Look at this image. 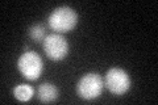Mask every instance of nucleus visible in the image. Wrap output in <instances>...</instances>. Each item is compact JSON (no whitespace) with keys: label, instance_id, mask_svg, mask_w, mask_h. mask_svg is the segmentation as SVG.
<instances>
[{"label":"nucleus","instance_id":"7","mask_svg":"<svg viewBox=\"0 0 158 105\" xmlns=\"http://www.w3.org/2000/svg\"><path fill=\"white\" fill-rule=\"evenodd\" d=\"M34 95V89L33 87L28 86V84H19L13 88V96L16 100L21 103H27L29 101Z\"/></svg>","mask_w":158,"mask_h":105},{"label":"nucleus","instance_id":"1","mask_svg":"<svg viewBox=\"0 0 158 105\" xmlns=\"http://www.w3.org/2000/svg\"><path fill=\"white\" fill-rule=\"evenodd\" d=\"M48 24L52 30L59 33L71 32L78 24V14L70 7H58L50 13Z\"/></svg>","mask_w":158,"mask_h":105},{"label":"nucleus","instance_id":"5","mask_svg":"<svg viewBox=\"0 0 158 105\" xmlns=\"http://www.w3.org/2000/svg\"><path fill=\"white\" fill-rule=\"evenodd\" d=\"M44 51L52 61H62L69 54V43L65 37L58 33L48 34L42 42Z\"/></svg>","mask_w":158,"mask_h":105},{"label":"nucleus","instance_id":"2","mask_svg":"<svg viewBox=\"0 0 158 105\" xmlns=\"http://www.w3.org/2000/svg\"><path fill=\"white\" fill-rule=\"evenodd\" d=\"M104 82L96 72H88L79 79L77 84V93L85 100H95L102 95Z\"/></svg>","mask_w":158,"mask_h":105},{"label":"nucleus","instance_id":"4","mask_svg":"<svg viewBox=\"0 0 158 105\" xmlns=\"http://www.w3.org/2000/svg\"><path fill=\"white\" fill-rule=\"evenodd\" d=\"M17 68L20 74L28 80H37L42 74L44 63L36 51H27L19 58Z\"/></svg>","mask_w":158,"mask_h":105},{"label":"nucleus","instance_id":"3","mask_svg":"<svg viewBox=\"0 0 158 105\" xmlns=\"http://www.w3.org/2000/svg\"><path fill=\"white\" fill-rule=\"evenodd\" d=\"M104 86L112 95L115 96H123L132 87V82L129 75L123 68L113 67L108 70L104 78Z\"/></svg>","mask_w":158,"mask_h":105},{"label":"nucleus","instance_id":"6","mask_svg":"<svg viewBox=\"0 0 158 105\" xmlns=\"http://www.w3.org/2000/svg\"><path fill=\"white\" fill-rule=\"evenodd\" d=\"M37 96L41 103H54L59 96V91L52 83H42L37 88Z\"/></svg>","mask_w":158,"mask_h":105},{"label":"nucleus","instance_id":"8","mask_svg":"<svg viewBox=\"0 0 158 105\" xmlns=\"http://www.w3.org/2000/svg\"><path fill=\"white\" fill-rule=\"evenodd\" d=\"M46 29L42 26V25H33V26L29 29V37H31L33 41L36 42H44V39L46 38Z\"/></svg>","mask_w":158,"mask_h":105}]
</instances>
